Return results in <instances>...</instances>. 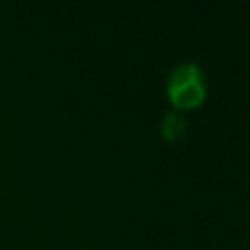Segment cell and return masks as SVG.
<instances>
[{
  "label": "cell",
  "mask_w": 250,
  "mask_h": 250,
  "mask_svg": "<svg viewBox=\"0 0 250 250\" xmlns=\"http://www.w3.org/2000/svg\"><path fill=\"white\" fill-rule=\"evenodd\" d=\"M160 134L167 143H178L187 134V119L180 112H167L160 121Z\"/></svg>",
  "instance_id": "7a4b0ae2"
},
{
  "label": "cell",
  "mask_w": 250,
  "mask_h": 250,
  "mask_svg": "<svg viewBox=\"0 0 250 250\" xmlns=\"http://www.w3.org/2000/svg\"><path fill=\"white\" fill-rule=\"evenodd\" d=\"M207 73L198 62H182L167 77V97L178 110H193L207 99Z\"/></svg>",
  "instance_id": "6da1fadb"
}]
</instances>
